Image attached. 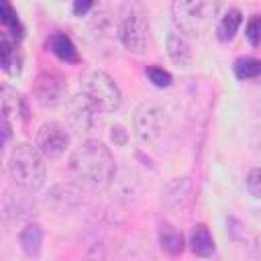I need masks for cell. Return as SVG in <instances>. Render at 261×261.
<instances>
[{
    "mask_svg": "<svg viewBox=\"0 0 261 261\" xmlns=\"http://www.w3.org/2000/svg\"><path fill=\"white\" fill-rule=\"evenodd\" d=\"M69 171L80 186L88 190H104L116 175V161L104 143L88 139L73 149L69 157Z\"/></svg>",
    "mask_w": 261,
    "mask_h": 261,
    "instance_id": "cell-1",
    "label": "cell"
},
{
    "mask_svg": "<svg viewBox=\"0 0 261 261\" xmlns=\"http://www.w3.org/2000/svg\"><path fill=\"white\" fill-rule=\"evenodd\" d=\"M8 175L16 188L37 192L45 186L47 163L41 151L29 143H18L8 155Z\"/></svg>",
    "mask_w": 261,
    "mask_h": 261,
    "instance_id": "cell-2",
    "label": "cell"
},
{
    "mask_svg": "<svg viewBox=\"0 0 261 261\" xmlns=\"http://www.w3.org/2000/svg\"><path fill=\"white\" fill-rule=\"evenodd\" d=\"M220 12V2L212 0H177L171 4V16L177 31L186 37L206 33Z\"/></svg>",
    "mask_w": 261,
    "mask_h": 261,
    "instance_id": "cell-3",
    "label": "cell"
},
{
    "mask_svg": "<svg viewBox=\"0 0 261 261\" xmlns=\"http://www.w3.org/2000/svg\"><path fill=\"white\" fill-rule=\"evenodd\" d=\"M82 94L98 112H114L122 100L118 84L100 69L86 73V77L82 80Z\"/></svg>",
    "mask_w": 261,
    "mask_h": 261,
    "instance_id": "cell-4",
    "label": "cell"
},
{
    "mask_svg": "<svg viewBox=\"0 0 261 261\" xmlns=\"http://www.w3.org/2000/svg\"><path fill=\"white\" fill-rule=\"evenodd\" d=\"M116 35L128 51L143 53L147 43H149V18H147V14L139 8L124 10L122 16L118 18Z\"/></svg>",
    "mask_w": 261,
    "mask_h": 261,
    "instance_id": "cell-5",
    "label": "cell"
},
{
    "mask_svg": "<svg viewBox=\"0 0 261 261\" xmlns=\"http://www.w3.org/2000/svg\"><path fill=\"white\" fill-rule=\"evenodd\" d=\"M69 141V128L55 120L43 122L35 135V147L41 151L45 159H59L67 151Z\"/></svg>",
    "mask_w": 261,
    "mask_h": 261,
    "instance_id": "cell-6",
    "label": "cell"
},
{
    "mask_svg": "<svg viewBox=\"0 0 261 261\" xmlns=\"http://www.w3.org/2000/svg\"><path fill=\"white\" fill-rule=\"evenodd\" d=\"M135 135L143 143H153L161 137L165 126V110L157 102H143L133 116Z\"/></svg>",
    "mask_w": 261,
    "mask_h": 261,
    "instance_id": "cell-7",
    "label": "cell"
},
{
    "mask_svg": "<svg viewBox=\"0 0 261 261\" xmlns=\"http://www.w3.org/2000/svg\"><path fill=\"white\" fill-rule=\"evenodd\" d=\"M33 96L43 108H55L65 100L67 84L57 71H41L33 82Z\"/></svg>",
    "mask_w": 261,
    "mask_h": 261,
    "instance_id": "cell-8",
    "label": "cell"
},
{
    "mask_svg": "<svg viewBox=\"0 0 261 261\" xmlns=\"http://www.w3.org/2000/svg\"><path fill=\"white\" fill-rule=\"evenodd\" d=\"M96 118H98V110L86 100L84 94L67 100L65 120H67V128L73 130L75 135H88L96 126Z\"/></svg>",
    "mask_w": 261,
    "mask_h": 261,
    "instance_id": "cell-9",
    "label": "cell"
},
{
    "mask_svg": "<svg viewBox=\"0 0 261 261\" xmlns=\"http://www.w3.org/2000/svg\"><path fill=\"white\" fill-rule=\"evenodd\" d=\"M31 192L20 190L16 194H6L4 198V218L6 220H22L29 218L35 210V202L29 196Z\"/></svg>",
    "mask_w": 261,
    "mask_h": 261,
    "instance_id": "cell-10",
    "label": "cell"
},
{
    "mask_svg": "<svg viewBox=\"0 0 261 261\" xmlns=\"http://www.w3.org/2000/svg\"><path fill=\"white\" fill-rule=\"evenodd\" d=\"M45 45H47V49H49L59 61H63V63H80V53H77L73 41H71L65 33H61V31L51 33V35L47 37Z\"/></svg>",
    "mask_w": 261,
    "mask_h": 261,
    "instance_id": "cell-11",
    "label": "cell"
},
{
    "mask_svg": "<svg viewBox=\"0 0 261 261\" xmlns=\"http://www.w3.org/2000/svg\"><path fill=\"white\" fill-rule=\"evenodd\" d=\"M47 202H49L53 208H57L59 212L71 210V208H75V206L82 202V192H80V188H75V186H71V184H61V186H55V188L49 192Z\"/></svg>",
    "mask_w": 261,
    "mask_h": 261,
    "instance_id": "cell-12",
    "label": "cell"
},
{
    "mask_svg": "<svg viewBox=\"0 0 261 261\" xmlns=\"http://www.w3.org/2000/svg\"><path fill=\"white\" fill-rule=\"evenodd\" d=\"M157 234H159V247H161L163 253H167L169 257H177V255H181L186 243H184V234H181L179 228H175L171 222L163 220V222L159 224Z\"/></svg>",
    "mask_w": 261,
    "mask_h": 261,
    "instance_id": "cell-13",
    "label": "cell"
},
{
    "mask_svg": "<svg viewBox=\"0 0 261 261\" xmlns=\"http://www.w3.org/2000/svg\"><path fill=\"white\" fill-rule=\"evenodd\" d=\"M165 47H167L169 59H171L175 65H179V67L190 65V61H192V49H190L188 39H186L181 33L171 31V33L167 35V39H165Z\"/></svg>",
    "mask_w": 261,
    "mask_h": 261,
    "instance_id": "cell-14",
    "label": "cell"
},
{
    "mask_svg": "<svg viewBox=\"0 0 261 261\" xmlns=\"http://www.w3.org/2000/svg\"><path fill=\"white\" fill-rule=\"evenodd\" d=\"M0 63H2V69L8 75H18L20 73L22 57H20V51H18V43L12 41L6 35H2V39H0Z\"/></svg>",
    "mask_w": 261,
    "mask_h": 261,
    "instance_id": "cell-15",
    "label": "cell"
},
{
    "mask_svg": "<svg viewBox=\"0 0 261 261\" xmlns=\"http://www.w3.org/2000/svg\"><path fill=\"white\" fill-rule=\"evenodd\" d=\"M43 239H45V232H43L41 224H37V222H29L18 232V245L24 251V255H29V257H39Z\"/></svg>",
    "mask_w": 261,
    "mask_h": 261,
    "instance_id": "cell-16",
    "label": "cell"
},
{
    "mask_svg": "<svg viewBox=\"0 0 261 261\" xmlns=\"http://www.w3.org/2000/svg\"><path fill=\"white\" fill-rule=\"evenodd\" d=\"M241 24H243V12L239 8H228L218 18V24H216V37H218V41L220 43H230L237 37Z\"/></svg>",
    "mask_w": 261,
    "mask_h": 261,
    "instance_id": "cell-17",
    "label": "cell"
},
{
    "mask_svg": "<svg viewBox=\"0 0 261 261\" xmlns=\"http://www.w3.org/2000/svg\"><path fill=\"white\" fill-rule=\"evenodd\" d=\"M190 249L198 257H210L214 253V237L206 224H194L190 232Z\"/></svg>",
    "mask_w": 261,
    "mask_h": 261,
    "instance_id": "cell-18",
    "label": "cell"
},
{
    "mask_svg": "<svg viewBox=\"0 0 261 261\" xmlns=\"http://www.w3.org/2000/svg\"><path fill=\"white\" fill-rule=\"evenodd\" d=\"M0 22H2V27H4V35H6V37H10V39L16 41V43L22 39L24 27H22V22H20L16 10L12 8V4H8V2H2V4H0Z\"/></svg>",
    "mask_w": 261,
    "mask_h": 261,
    "instance_id": "cell-19",
    "label": "cell"
},
{
    "mask_svg": "<svg viewBox=\"0 0 261 261\" xmlns=\"http://www.w3.org/2000/svg\"><path fill=\"white\" fill-rule=\"evenodd\" d=\"M20 112L27 118V106H24L22 98L10 86H2V116L10 118V116H18Z\"/></svg>",
    "mask_w": 261,
    "mask_h": 261,
    "instance_id": "cell-20",
    "label": "cell"
},
{
    "mask_svg": "<svg viewBox=\"0 0 261 261\" xmlns=\"http://www.w3.org/2000/svg\"><path fill=\"white\" fill-rule=\"evenodd\" d=\"M232 73L239 80H257V77H261V59L239 57L232 63Z\"/></svg>",
    "mask_w": 261,
    "mask_h": 261,
    "instance_id": "cell-21",
    "label": "cell"
},
{
    "mask_svg": "<svg viewBox=\"0 0 261 261\" xmlns=\"http://www.w3.org/2000/svg\"><path fill=\"white\" fill-rule=\"evenodd\" d=\"M145 75L149 77V82H151L155 88H169V86H171V82H173L171 73H169L167 69L159 67V65H147Z\"/></svg>",
    "mask_w": 261,
    "mask_h": 261,
    "instance_id": "cell-22",
    "label": "cell"
},
{
    "mask_svg": "<svg viewBox=\"0 0 261 261\" xmlns=\"http://www.w3.org/2000/svg\"><path fill=\"white\" fill-rule=\"evenodd\" d=\"M245 37H247V41H249L253 47H259V45H261V14H253V16L247 20Z\"/></svg>",
    "mask_w": 261,
    "mask_h": 261,
    "instance_id": "cell-23",
    "label": "cell"
},
{
    "mask_svg": "<svg viewBox=\"0 0 261 261\" xmlns=\"http://www.w3.org/2000/svg\"><path fill=\"white\" fill-rule=\"evenodd\" d=\"M245 186H247V192H249L255 200H261V167H253V169L247 173Z\"/></svg>",
    "mask_w": 261,
    "mask_h": 261,
    "instance_id": "cell-24",
    "label": "cell"
},
{
    "mask_svg": "<svg viewBox=\"0 0 261 261\" xmlns=\"http://www.w3.org/2000/svg\"><path fill=\"white\" fill-rule=\"evenodd\" d=\"M110 139H112V143H114V145L122 147V145H126V139H128V135H126L124 126L116 124V126H112V130H110Z\"/></svg>",
    "mask_w": 261,
    "mask_h": 261,
    "instance_id": "cell-25",
    "label": "cell"
},
{
    "mask_svg": "<svg viewBox=\"0 0 261 261\" xmlns=\"http://www.w3.org/2000/svg\"><path fill=\"white\" fill-rule=\"evenodd\" d=\"M92 8H94V4H92V2H80V0H77V2H73V6H71V10H73V14H75V16H84V14H86L88 10H92Z\"/></svg>",
    "mask_w": 261,
    "mask_h": 261,
    "instance_id": "cell-26",
    "label": "cell"
},
{
    "mask_svg": "<svg viewBox=\"0 0 261 261\" xmlns=\"http://www.w3.org/2000/svg\"><path fill=\"white\" fill-rule=\"evenodd\" d=\"M10 133H12V124H10V118L8 116H2V143L6 145L8 139H10Z\"/></svg>",
    "mask_w": 261,
    "mask_h": 261,
    "instance_id": "cell-27",
    "label": "cell"
},
{
    "mask_svg": "<svg viewBox=\"0 0 261 261\" xmlns=\"http://www.w3.org/2000/svg\"><path fill=\"white\" fill-rule=\"evenodd\" d=\"M84 261H104V253H102V249H98V247L90 249V251L86 253Z\"/></svg>",
    "mask_w": 261,
    "mask_h": 261,
    "instance_id": "cell-28",
    "label": "cell"
}]
</instances>
